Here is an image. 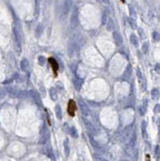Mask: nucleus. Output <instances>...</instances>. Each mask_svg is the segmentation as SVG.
<instances>
[{
	"instance_id": "obj_2",
	"label": "nucleus",
	"mask_w": 160,
	"mask_h": 161,
	"mask_svg": "<svg viewBox=\"0 0 160 161\" xmlns=\"http://www.w3.org/2000/svg\"><path fill=\"white\" fill-rule=\"evenodd\" d=\"M48 62L50 63L51 68H52V71H53V74H54V76L56 77V76H57V70H58V64H57L56 60H55L54 58H52V57H49V58H48Z\"/></svg>"
},
{
	"instance_id": "obj_1",
	"label": "nucleus",
	"mask_w": 160,
	"mask_h": 161,
	"mask_svg": "<svg viewBox=\"0 0 160 161\" xmlns=\"http://www.w3.org/2000/svg\"><path fill=\"white\" fill-rule=\"evenodd\" d=\"M77 107H76V103L74 102V100H69L68 101V105H67V113L70 117H74L75 113H76Z\"/></svg>"
}]
</instances>
